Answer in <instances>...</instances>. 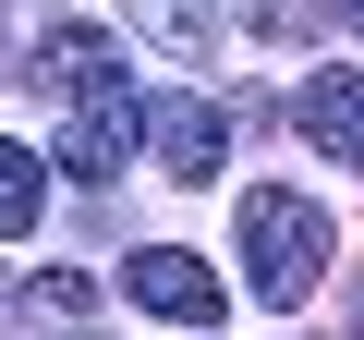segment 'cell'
<instances>
[{
	"label": "cell",
	"instance_id": "7",
	"mask_svg": "<svg viewBox=\"0 0 364 340\" xmlns=\"http://www.w3.org/2000/svg\"><path fill=\"white\" fill-rule=\"evenodd\" d=\"M122 13L182 61V73H195V61H219V0H122Z\"/></svg>",
	"mask_w": 364,
	"mask_h": 340
},
{
	"label": "cell",
	"instance_id": "10",
	"mask_svg": "<svg viewBox=\"0 0 364 340\" xmlns=\"http://www.w3.org/2000/svg\"><path fill=\"white\" fill-rule=\"evenodd\" d=\"M37 304H49V316H85V304H97V280H85V267H49V280H37Z\"/></svg>",
	"mask_w": 364,
	"mask_h": 340
},
{
	"label": "cell",
	"instance_id": "1",
	"mask_svg": "<svg viewBox=\"0 0 364 340\" xmlns=\"http://www.w3.org/2000/svg\"><path fill=\"white\" fill-rule=\"evenodd\" d=\"M243 280H255V304H304L328 280V207L291 183H255L243 195Z\"/></svg>",
	"mask_w": 364,
	"mask_h": 340
},
{
	"label": "cell",
	"instance_id": "8",
	"mask_svg": "<svg viewBox=\"0 0 364 340\" xmlns=\"http://www.w3.org/2000/svg\"><path fill=\"white\" fill-rule=\"evenodd\" d=\"M37 219H49V158L37 146H0V243L37 231Z\"/></svg>",
	"mask_w": 364,
	"mask_h": 340
},
{
	"label": "cell",
	"instance_id": "9",
	"mask_svg": "<svg viewBox=\"0 0 364 340\" xmlns=\"http://www.w3.org/2000/svg\"><path fill=\"white\" fill-rule=\"evenodd\" d=\"M243 25H255V37H316L328 13H316V0H243Z\"/></svg>",
	"mask_w": 364,
	"mask_h": 340
},
{
	"label": "cell",
	"instance_id": "3",
	"mask_svg": "<svg viewBox=\"0 0 364 340\" xmlns=\"http://www.w3.org/2000/svg\"><path fill=\"white\" fill-rule=\"evenodd\" d=\"M25 73L73 110V97H122V37L109 25H49L37 49H25Z\"/></svg>",
	"mask_w": 364,
	"mask_h": 340
},
{
	"label": "cell",
	"instance_id": "6",
	"mask_svg": "<svg viewBox=\"0 0 364 340\" xmlns=\"http://www.w3.org/2000/svg\"><path fill=\"white\" fill-rule=\"evenodd\" d=\"M122 292L158 304V316H182V328H207V316H219V267H207V255H182V243H146V255L122 267Z\"/></svg>",
	"mask_w": 364,
	"mask_h": 340
},
{
	"label": "cell",
	"instance_id": "4",
	"mask_svg": "<svg viewBox=\"0 0 364 340\" xmlns=\"http://www.w3.org/2000/svg\"><path fill=\"white\" fill-rule=\"evenodd\" d=\"M291 122H304V146H316L328 170H364V73L316 61V73L291 85Z\"/></svg>",
	"mask_w": 364,
	"mask_h": 340
},
{
	"label": "cell",
	"instance_id": "2",
	"mask_svg": "<svg viewBox=\"0 0 364 340\" xmlns=\"http://www.w3.org/2000/svg\"><path fill=\"white\" fill-rule=\"evenodd\" d=\"M134 110H146V146H158L170 183H219V158H231L219 97H134Z\"/></svg>",
	"mask_w": 364,
	"mask_h": 340
},
{
	"label": "cell",
	"instance_id": "12",
	"mask_svg": "<svg viewBox=\"0 0 364 340\" xmlns=\"http://www.w3.org/2000/svg\"><path fill=\"white\" fill-rule=\"evenodd\" d=\"M352 25H364V0H352Z\"/></svg>",
	"mask_w": 364,
	"mask_h": 340
},
{
	"label": "cell",
	"instance_id": "5",
	"mask_svg": "<svg viewBox=\"0 0 364 340\" xmlns=\"http://www.w3.org/2000/svg\"><path fill=\"white\" fill-rule=\"evenodd\" d=\"M134 134H146L134 85H122V97H73V110H61V170H73V183H122Z\"/></svg>",
	"mask_w": 364,
	"mask_h": 340
},
{
	"label": "cell",
	"instance_id": "11",
	"mask_svg": "<svg viewBox=\"0 0 364 340\" xmlns=\"http://www.w3.org/2000/svg\"><path fill=\"white\" fill-rule=\"evenodd\" d=\"M13 73H25V61H13V0H0V85H13Z\"/></svg>",
	"mask_w": 364,
	"mask_h": 340
}]
</instances>
